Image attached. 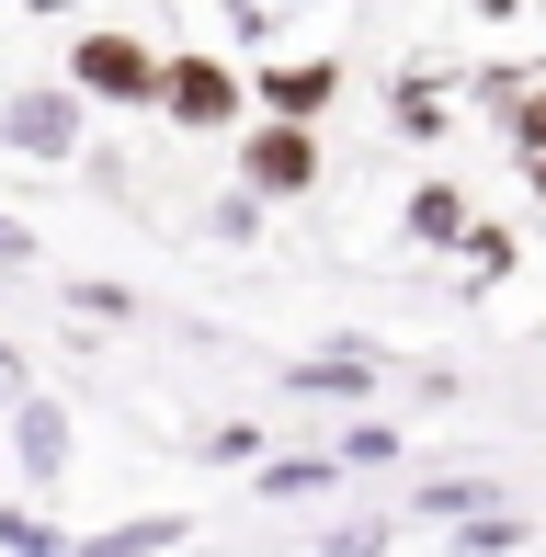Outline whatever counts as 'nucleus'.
Listing matches in <instances>:
<instances>
[{
	"label": "nucleus",
	"mask_w": 546,
	"mask_h": 557,
	"mask_svg": "<svg viewBox=\"0 0 546 557\" xmlns=\"http://www.w3.org/2000/svg\"><path fill=\"white\" fill-rule=\"evenodd\" d=\"M80 137H91V91H80V81H23V91H0V148H12V160L69 171V160H80Z\"/></svg>",
	"instance_id": "nucleus-1"
},
{
	"label": "nucleus",
	"mask_w": 546,
	"mask_h": 557,
	"mask_svg": "<svg viewBox=\"0 0 546 557\" xmlns=\"http://www.w3.org/2000/svg\"><path fill=\"white\" fill-rule=\"evenodd\" d=\"M160 114L183 125V137H228V125H251V81H239L216 46H183L160 81Z\"/></svg>",
	"instance_id": "nucleus-2"
},
{
	"label": "nucleus",
	"mask_w": 546,
	"mask_h": 557,
	"mask_svg": "<svg viewBox=\"0 0 546 557\" xmlns=\"http://www.w3.org/2000/svg\"><path fill=\"white\" fill-rule=\"evenodd\" d=\"M69 81H80L91 103H126V114H160V81H171V58H148L137 35H114V23H103V35H80V46H69Z\"/></svg>",
	"instance_id": "nucleus-3"
},
{
	"label": "nucleus",
	"mask_w": 546,
	"mask_h": 557,
	"mask_svg": "<svg viewBox=\"0 0 546 557\" xmlns=\"http://www.w3.org/2000/svg\"><path fill=\"white\" fill-rule=\"evenodd\" d=\"M239 183H251L262 206H296V194H319V125L262 114V125H251V148H239Z\"/></svg>",
	"instance_id": "nucleus-4"
},
{
	"label": "nucleus",
	"mask_w": 546,
	"mask_h": 557,
	"mask_svg": "<svg viewBox=\"0 0 546 557\" xmlns=\"http://www.w3.org/2000/svg\"><path fill=\"white\" fill-rule=\"evenodd\" d=\"M251 103L262 114H296V125H319L342 103V58H273V69H251Z\"/></svg>",
	"instance_id": "nucleus-5"
},
{
	"label": "nucleus",
	"mask_w": 546,
	"mask_h": 557,
	"mask_svg": "<svg viewBox=\"0 0 546 557\" xmlns=\"http://www.w3.org/2000/svg\"><path fill=\"white\" fill-rule=\"evenodd\" d=\"M12 455H23V478H35V490H58V478H69V410H58V398H12Z\"/></svg>",
	"instance_id": "nucleus-6"
},
{
	"label": "nucleus",
	"mask_w": 546,
	"mask_h": 557,
	"mask_svg": "<svg viewBox=\"0 0 546 557\" xmlns=\"http://www.w3.org/2000/svg\"><path fill=\"white\" fill-rule=\"evenodd\" d=\"M285 387H296V398H364V387H376V342L308 352V364H285Z\"/></svg>",
	"instance_id": "nucleus-7"
},
{
	"label": "nucleus",
	"mask_w": 546,
	"mask_h": 557,
	"mask_svg": "<svg viewBox=\"0 0 546 557\" xmlns=\"http://www.w3.org/2000/svg\"><path fill=\"white\" fill-rule=\"evenodd\" d=\"M399 227H410L421 250H456V239H467V227H479V216H467V194H456V183H444V171H433V183H410Z\"/></svg>",
	"instance_id": "nucleus-8"
},
{
	"label": "nucleus",
	"mask_w": 546,
	"mask_h": 557,
	"mask_svg": "<svg viewBox=\"0 0 546 557\" xmlns=\"http://www.w3.org/2000/svg\"><path fill=\"white\" fill-rule=\"evenodd\" d=\"M194 523L183 512H137V523H114V535H80V557H171Z\"/></svg>",
	"instance_id": "nucleus-9"
},
{
	"label": "nucleus",
	"mask_w": 546,
	"mask_h": 557,
	"mask_svg": "<svg viewBox=\"0 0 546 557\" xmlns=\"http://www.w3.org/2000/svg\"><path fill=\"white\" fill-rule=\"evenodd\" d=\"M387 125H399V137H444V125H456V103L433 91V69H410V81L387 91Z\"/></svg>",
	"instance_id": "nucleus-10"
},
{
	"label": "nucleus",
	"mask_w": 546,
	"mask_h": 557,
	"mask_svg": "<svg viewBox=\"0 0 546 557\" xmlns=\"http://www.w3.org/2000/svg\"><path fill=\"white\" fill-rule=\"evenodd\" d=\"M342 478V455H285V467H251V490L262 500H308V490H331Z\"/></svg>",
	"instance_id": "nucleus-11"
},
{
	"label": "nucleus",
	"mask_w": 546,
	"mask_h": 557,
	"mask_svg": "<svg viewBox=\"0 0 546 557\" xmlns=\"http://www.w3.org/2000/svg\"><path fill=\"white\" fill-rule=\"evenodd\" d=\"M444 546H456V557H512V546H524V512H501V500H489V512H467Z\"/></svg>",
	"instance_id": "nucleus-12"
},
{
	"label": "nucleus",
	"mask_w": 546,
	"mask_h": 557,
	"mask_svg": "<svg viewBox=\"0 0 546 557\" xmlns=\"http://www.w3.org/2000/svg\"><path fill=\"white\" fill-rule=\"evenodd\" d=\"M489 478H421V523H467V512H489Z\"/></svg>",
	"instance_id": "nucleus-13"
},
{
	"label": "nucleus",
	"mask_w": 546,
	"mask_h": 557,
	"mask_svg": "<svg viewBox=\"0 0 546 557\" xmlns=\"http://www.w3.org/2000/svg\"><path fill=\"white\" fill-rule=\"evenodd\" d=\"M0 546H12V557H80V546H69L46 512H0Z\"/></svg>",
	"instance_id": "nucleus-14"
},
{
	"label": "nucleus",
	"mask_w": 546,
	"mask_h": 557,
	"mask_svg": "<svg viewBox=\"0 0 546 557\" xmlns=\"http://www.w3.org/2000/svg\"><path fill=\"white\" fill-rule=\"evenodd\" d=\"M194 455H206V467H262V421H216Z\"/></svg>",
	"instance_id": "nucleus-15"
},
{
	"label": "nucleus",
	"mask_w": 546,
	"mask_h": 557,
	"mask_svg": "<svg viewBox=\"0 0 546 557\" xmlns=\"http://www.w3.org/2000/svg\"><path fill=\"white\" fill-rule=\"evenodd\" d=\"M331 455H342V467H387V455H399V433H387V421H353Z\"/></svg>",
	"instance_id": "nucleus-16"
},
{
	"label": "nucleus",
	"mask_w": 546,
	"mask_h": 557,
	"mask_svg": "<svg viewBox=\"0 0 546 557\" xmlns=\"http://www.w3.org/2000/svg\"><path fill=\"white\" fill-rule=\"evenodd\" d=\"M501 125H512V160H524V148H546V81H524V103H512Z\"/></svg>",
	"instance_id": "nucleus-17"
},
{
	"label": "nucleus",
	"mask_w": 546,
	"mask_h": 557,
	"mask_svg": "<svg viewBox=\"0 0 546 557\" xmlns=\"http://www.w3.org/2000/svg\"><path fill=\"white\" fill-rule=\"evenodd\" d=\"M456 250H467V273H512V227H467Z\"/></svg>",
	"instance_id": "nucleus-18"
},
{
	"label": "nucleus",
	"mask_w": 546,
	"mask_h": 557,
	"mask_svg": "<svg viewBox=\"0 0 546 557\" xmlns=\"http://www.w3.org/2000/svg\"><path fill=\"white\" fill-rule=\"evenodd\" d=\"M387 546V523H331V535H319V557H376Z\"/></svg>",
	"instance_id": "nucleus-19"
},
{
	"label": "nucleus",
	"mask_w": 546,
	"mask_h": 557,
	"mask_svg": "<svg viewBox=\"0 0 546 557\" xmlns=\"http://www.w3.org/2000/svg\"><path fill=\"white\" fill-rule=\"evenodd\" d=\"M12 262H35V227H23V216H0V273H12Z\"/></svg>",
	"instance_id": "nucleus-20"
},
{
	"label": "nucleus",
	"mask_w": 546,
	"mask_h": 557,
	"mask_svg": "<svg viewBox=\"0 0 546 557\" xmlns=\"http://www.w3.org/2000/svg\"><path fill=\"white\" fill-rule=\"evenodd\" d=\"M12 398H35V387H23V352L0 342V410H12Z\"/></svg>",
	"instance_id": "nucleus-21"
},
{
	"label": "nucleus",
	"mask_w": 546,
	"mask_h": 557,
	"mask_svg": "<svg viewBox=\"0 0 546 557\" xmlns=\"http://www.w3.org/2000/svg\"><path fill=\"white\" fill-rule=\"evenodd\" d=\"M524 183H535V206H546V148H524Z\"/></svg>",
	"instance_id": "nucleus-22"
},
{
	"label": "nucleus",
	"mask_w": 546,
	"mask_h": 557,
	"mask_svg": "<svg viewBox=\"0 0 546 557\" xmlns=\"http://www.w3.org/2000/svg\"><path fill=\"white\" fill-rule=\"evenodd\" d=\"M23 12H46V23H58V12H80V0H23Z\"/></svg>",
	"instance_id": "nucleus-23"
}]
</instances>
